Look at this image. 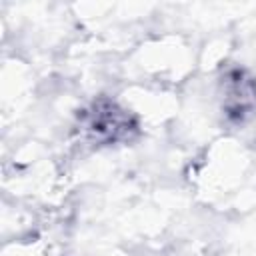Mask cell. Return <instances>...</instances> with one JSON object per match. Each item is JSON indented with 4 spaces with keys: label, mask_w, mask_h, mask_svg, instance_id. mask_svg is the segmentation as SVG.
<instances>
[{
    "label": "cell",
    "mask_w": 256,
    "mask_h": 256,
    "mask_svg": "<svg viewBox=\"0 0 256 256\" xmlns=\"http://www.w3.org/2000/svg\"><path fill=\"white\" fill-rule=\"evenodd\" d=\"M76 132L86 144L110 146L130 142L138 134V122L120 104L98 98L78 114Z\"/></svg>",
    "instance_id": "cell-1"
},
{
    "label": "cell",
    "mask_w": 256,
    "mask_h": 256,
    "mask_svg": "<svg viewBox=\"0 0 256 256\" xmlns=\"http://www.w3.org/2000/svg\"><path fill=\"white\" fill-rule=\"evenodd\" d=\"M220 108L226 120L248 122L256 114V78L244 68H230L220 80Z\"/></svg>",
    "instance_id": "cell-2"
}]
</instances>
